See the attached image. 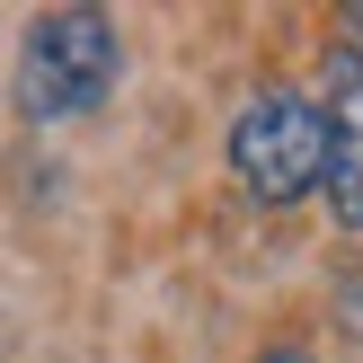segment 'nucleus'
<instances>
[{"mask_svg": "<svg viewBox=\"0 0 363 363\" xmlns=\"http://www.w3.org/2000/svg\"><path fill=\"white\" fill-rule=\"evenodd\" d=\"M116 71H124L116 18L89 9V0H71V9L27 18V35H18V71H9V98H18V116H27V124H71V116H89V106H106Z\"/></svg>", "mask_w": 363, "mask_h": 363, "instance_id": "f257e3e1", "label": "nucleus"}, {"mask_svg": "<svg viewBox=\"0 0 363 363\" xmlns=\"http://www.w3.org/2000/svg\"><path fill=\"white\" fill-rule=\"evenodd\" d=\"M319 160H328V133H319V106L301 89H257L230 124V177L257 204H301L319 186Z\"/></svg>", "mask_w": 363, "mask_h": 363, "instance_id": "f03ea898", "label": "nucleus"}, {"mask_svg": "<svg viewBox=\"0 0 363 363\" xmlns=\"http://www.w3.org/2000/svg\"><path fill=\"white\" fill-rule=\"evenodd\" d=\"M319 133H328V160H319V186H328L337 230H363V53L328 45L319 62Z\"/></svg>", "mask_w": 363, "mask_h": 363, "instance_id": "7ed1b4c3", "label": "nucleus"}, {"mask_svg": "<svg viewBox=\"0 0 363 363\" xmlns=\"http://www.w3.org/2000/svg\"><path fill=\"white\" fill-rule=\"evenodd\" d=\"M346 53H363V9H346V35H337Z\"/></svg>", "mask_w": 363, "mask_h": 363, "instance_id": "20e7f679", "label": "nucleus"}, {"mask_svg": "<svg viewBox=\"0 0 363 363\" xmlns=\"http://www.w3.org/2000/svg\"><path fill=\"white\" fill-rule=\"evenodd\" d=\"M257 363H319V354H301V346H275V354H257Z\"/></svg>", "mask_w": 363, "mask_h": 363, "instance_id": "39448f33", "label": "nucleus"}]
</instances>
